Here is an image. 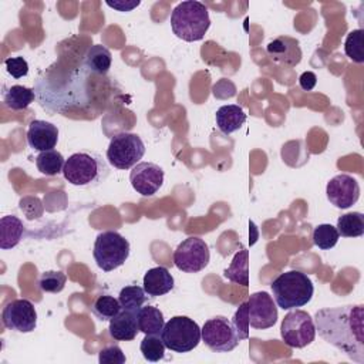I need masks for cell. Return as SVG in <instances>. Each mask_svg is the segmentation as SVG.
<instances>
[{
    "instance_id": "44dd1931",
    "label": "cell",
    "mask_w": 364,
    "mask_h": 364,
    "mask_svg": "<svg viewBox=\"0 0 364 364\" xmlns=\"http://www.w3.org/2000/svg\"><path fill=\"white\" fill-rule=\"evenodd\" d=\"M23 233L24 225L17 216L7 215L0 219V247L3 250L17 246L23 237Z\"/></svg>"
},
{
    "instance_id": "277c9868",
    "label": "cell",
    "mask_w": 364,
    "mask_h": 364,
    "mask_svg": "<svg viewBox=\"0 0 364 364\" xmlns=\"http://www.w3.org/2000/svg\"><path fill=\"white\" fill-rule=\"evenodd\" d=\"M276 304L283 310H291L307 304L314 293L311 279L300 270H289L279 274L270 284Z\"/></svg>"
},
{
    "instance_id": "9a60e30c",
    "label": "cell",
    "mask_w": 364,
    "mask_h": 364,
    "mask_svg": "<svg viewBox=\"0 0 364 364\" xmlns=\"http://www.w3.org/2000/svg\"><path fill=\"white\" fill-rule=\"evenodd\" d=\"M27 142L30 148L40 152L53 149L58 142L57 125L44 119H33L28 124Z\"/></svg>"
},
{
    "instance_id": "83f0119b",
    "label": "cell",
    "mask_w": 364,
    "mask_h": 364,
    "mask_svg": "<svg viewBox=\"0 0 364 364\" xmlns=\"http://www.w3.org/2000/svg\"><path fill=\"white\" fill-rule=\"evenodd\" d=\"M119 310H121L119 300L112 296H108V294L98 296L91 307V311L101 321H107V320L109 321L114 316H117L119 313Z\"/></svg>"
},
{
    "instance_id": "6da1fadb",
    "label": "cell",
    "mask_w": 364,
    "mask_h": 364,
    "mask_svg": "<svg viewBox=\"0 0 364 364\" xmlns=\"http://www.w3.org/2000/svg\"><path fill=\"white\" fill-rule=\"evenodd\" d=\"M318 336L357 364H364V306L320 309L314 314Z\"/></svg>"
},
{
    "instance_id": "cb8c5ba5",
    "label": "cell",
    "mask_w": 364,
    "mask_h": 364,
    "mask_svg": "<svg viewBox=\"0 0 364 364\" xmlns=\"http://www.w3.org/2000/svg\"><path fill=\"white\" fill-rule=\"evenodd\" d=\"M223 276L237 284H242L245 287L249 286V252L247 249H242L239 250L230 266L228 269H225Z\"/></svg>"
},
{
    "instance_id": "4fadbf2b",
    "label": "cell",
    "mask_w": 364,
    "mask_h": 364,
    "mask_svg": "<svg viewBox=\"0 0 364 364\" xmlns=\"http://www.w3.org/2000/svg\"><path fill=\"white\" fill-rule=\"evenodd\" d=\"M326 195L331 205L338 209H348L360 198V185L355 178L340 173L331 178L326 186Z\"/></svg>"
},
{
    "instance_id": "ffe728a7",
    "label": "cell",
    "mask_w": 364,
    "mask_h": 364,
    "mask_svg": "<svg viewBox=\"0 0 364 364\" xmlns=\"http://www.w3.org/2000/svg\"><path fill=\"white\" fill-rule=\"evenodd\" d=\"M112 63L111 51L101 44H94L88 47L84 55V65L90 73L104 75L109 71Z\"/></svg>"
},
{
    "instance_id": "9c48e42d",
    "label": "cell",
    "mask_w": 364,
    "mask_h": 364,
    "mask_svg": "<svg viewBox=\"0 0 364 364\" xmlns=\"http://www.w3.org/2000/svg\"><path fill=\"white\" fill-rule=\"evenodd\" d=\"M209 259V246L198 236L186 237L173 252V264L185 273H198L203 270L208 266Z\"/></svg>"
},
{
    "instance_id": "8d00e7d4",
    "label": "cell",
    "mask_w": 364,
    "mask_h": 364,
    "mask_svg": "<svg viewBox=\"0 0 364 364\" xmlns=\"http://www.w3.org/2000/svg\"><path fill=\"white\" fill-rule=\"evenodd\" d=\"M299 84H300L301 90L311 91L316 87V84H317V75L313 71H304L299 77Z\"/></svg>"
},
{
    "instance_id": "1f68e13d",
    "label": "cell",
    "mask_w": 364,
    "mask_h": 364,
    "mask_svg": "<svg viewBox=\"0 0 364 364\" xmlns=\"http://www.w3.org/2000/svg\"><path fill=\"white\" fill-rule=\"evenodd\" d=\"M67 282L65 273L60 270L44 272L38 279V287L46 293H60Z\"/></svg>"
},
{
    "instance_id": "2e32d148",
    "label": "cell",
    "mask_w": 364,
    "mask_h": 364,
    "mask_svg": "<svg viewBox=\"0 0 364 364\" xmlns=\"http://www.w3.org/2000/svg\"><path fill=\"white\" fill-rule=\"evenodd\" d=\"M266 51L273 61L289 67H296L301 61L303 55L299 41L289 36H282L272 40L267 44Z\"/></svg>"
},
{
    "instance_id": "f546056e",
    "label": "cell",
    "mask_w": 364,
    "mask_h": 364,
    "mask_svg": "<svg viewBox=\"0 0 364 364\" xmlns=\"http://www.w3.org/2000/svg\"><path fill=\"white\" fill-rule=\"evenodd\" d=\"M338 237L340 235L337 229L330 223L317 225L313 230V243L321 250H330L334 247L338 242Z\"/></svg>"
},
{
    "instance_id": "30bf717a",
    "label": "cell",
    "mask_w": 364,
    "mask_h": 364,
    "mask_svg": "<svg viewBox=\"0 0 364 364\" xmlns=\"http://www.w3.org/2000/svg\"><path fill=\"white\" fill-rule=\"evenodd\" d=\"M200 336L202 341L215 353H229L240 341L232 321L223 316L206 320L200 328Z\"/></svg>"
},
{
    "instance_id": "7c38bea8",
    "label": "cell",
    "mask_w": 364,
    "mask_h": 364,
    "mask_svg": "<svg viewBox=\"0 0 364 364\" xmlns=\"http://www.w3.org/2000/svg\"><path fill=\"white\" fill-rule=\"evenodd\" d=\"M249 324L257 330H266L277 321V307L267 291H256L247 299Z\"/></svg>"
},
{
    "instance_id": "8fae6325",
    "label": "cell",
    "mask_w": 364,
    "mask_h": 364,
    "mask_svg": "<svg viewBox=\"0 0 364 364\" xmlns=\"http://www.w3.org/2000/svg\"><path fill=\"white\" fill-rule=\"evenodd\" d=\"M1 321L6 328L30 333L37 326V311L34 304L27 299H16L9 301L1 311Z\"/></svg>"
},
{
    "instance_id": "4dcf8cb0",
    "label": "cell",
    "mask_w": 364,
    "mask_h": 364,
    "mask_svg": "<svg viewBox=\"0 0 364 364\" xmlns=\"http://www.w3.org/2000/svg\"><path fill=\"white\" fill-rule=\"evenodd\" d=\"M344 53L354 63L361 64L364 61L363 54V30L357 28L347 34L344 41Z\"/></svg>"
},
{
    "instance_id": "e0dca14e",
    "label": "cell",
    "mask_w": 364,
    "mask_h": 364,
    "mask_svg": "<svg viewBox=\"0 0 364 364\" xmlns=\"http://www.w3.org/2000/svg\"><path fill=\"white\" fill-rule=\"evenodd\" d=\"M139 331L136 311L121 309L117 316L109 320L108 333L115 341H131Z\"/></svg>"
},
{
    "instance_id": "d4e9b609",
    "label": "cell",
    "mask_w": 364,
    "mask_h": 364,
    "mask_svg": "<svg viewBox=\"0 0 364 364\" xmlns=\"http://www.w3.org/2000/svg\"><path fill=\"white\" fill-rule=\"evenodd\" d=\"M343 237H360L364 235V215L361 212H348L337 219L336 226Z\"/></svg>"
},
{
    "instance_id": "8992f818",
    "label": "cell",
    "mask_w": 364,
    "mask_h": 364,
    "mask_svg": "<svg viewBox=\"0 0 364 364\" xmlns=\"http://www.w3.org/2000/svg\"><path fill=\"white\" fill-rule=\"evenodd\" d=\"M161 338L165 347L171 351L181 354L188 353L196 348L200 343V327L186 316H175L165 323L161 331Z\"/></svg>"
},
{
    "instance_id": "d6a6232c",
    "label": "cell",
    "mask_w": 364,
    "mask_h": 364,
    "mask_svg": "<svg viewBox=\"0 0 364 364\" xmlns=\"http://www.w3.org/2000/svg\"><path fill=\"white\" fill-rule=\"evenodd\" d=\"M232 324L236 330L237 338L239 340H246L249 338V310H247V301H243L237 310L233 314Z\"/></svg>"
},
{
    "instance_id": "7a4b0ae2",
    "label": "cell",
    "mask_w": 364,
    "mask_h": 364,
    "mask_svg": "<svg viewBox=\"0 0 364 364\" xmlns=\"http://www.w3.org/2000/svg\"><path fill=\"white\" fill-rule=\"evenodd\" d=\"M210 18L208 7L196 0L179 3L171 14V27L173 34L188 43L199 41L209 30Z\"/></svg>"
},
{
    "instance_id": "603a6c76",
    "label": "cell",
    "mask_w": 364,
    "mask_h": 364,
    "mask_svg": "<svg viewBox=\"0 0 364 364\" xmlns=\"http://www.w3.org/2000/svg\"><path fill=\"white\" fill-rule=\"evenodd\" d=\"M34 91L24 85L16 84L3 90V102L13 111L26 109L34 101Z\"/></svg>"
},
{
    "instance_id": "484cf974",
    "label": "cell",
    "mask_w": 364,
    "mask_h": 364,
    "mask_svg": "<svg viewBox=\"0 0 364 364\" xmlns=\"http://www.w3.org/2000/svg\"><path fill=\"white\" fill-rule=\"evenodd\" d=\"M64 164H65V159H64L63 154L55 149L43 151L36 156V166L43 175L54 176V175L63 172Z\"/></svg>"
},
{
    "instance_id": "5bb4252c",
    "label": "cell",
    "mask_w": 364,
    "mask_h": 364,
    "mask_svg": "<svg viewBox=\"0 0 364 364\" xmlns=\"http://www.w3.org/2000/svg\"><path fill=\"white\" fill-rule=\"evenodd\" d=\"M164 169L154 162H138L129 173L134 191L142 196L155 195L164 183Z\"/></svg>"
},
{
    "instance_id": "f1b7e54d",
    "label": "cell",
    "mask_w": 364,
    "mask_h": 364,
    "mask_svg": "<svg viewBox=\"0 0 364 364\" xmlns=\"http://www.w3.org/2000/svg\"><path fill=\"white\" fill-rule=\"evenodd\" d=\"M139 348L146 361L156 363L165 357L166 347L161 338V334H145Z\"/></svg>"
},
{
    "instance_id": "52a82bcc",
    "label": "cell",
    "mask_w": 364,
    "mask_h": 364,
    "mask_svg": "<svg viewBox=\"0 0 364 364\" xmlns=\"http://www.w3.org/2000/svg\"><path fill=\"white\" fill-rule=\"evenodd\" d=\"M145 154V144L138 134L119 132L107 148V159L117 169L134 168Z\"/></svg>"
},
{
    "instance_id": "4316f807",
    "label": "cell",
    "mask_w": 364,
    "mask_h": 364,
    "mask_svg": "<svg viewBox=\"0 0 364 364\" xmlns=\"http://www.w3.org/2000/svg\"><path fill=\"white\" fill-rule=\"evenodd\" d=\"M118 300H119L121 309L138 313V310L148 300V294L144 290V287L132 284V286H125L121 289Z\"/></svg>"
},
{
    "instance_id": "3957f363",
    "label": "cell",
    "mask_w": 364,
    "mask_h": 364,
    "mask_svg": "<svg viewBox=\"0 0 364 364\" xmlns=\"http://www.w3.org/2000/svg\"><path fill=\"white\" fill-rule=\"evenodd\" d=\"M109 169L102 156L92 151H80L65 159L63 175L74 186H97L105 181Z\"/></svg>"
},
{
    "instance_id": "ac0fdd59",
    "label": "cell",
    "mask_w": 364,
    "mask_h": 364,
    "mask_svg": "<svg viewBox=\"0 0 364 364\" xmlns=\"http://www.w3.org/2000/svg\"><path fill=\"white\" fill-rule=\"evenodd\" d=\"M142 284L149 297L164 296L173 289V276L166 267L156 266L144 274Z\"/></svg>"
},
{
    "instance_id": "e575fe53",
    "label": "cell",
    "mask_w": 364,
    "mask_h": 364,
    "mask_svg": "<svg viewBox=\"0 0 364 364\" xmlns=\"http://www.w3.org/2000/svg\"><path fill=\"white\" fill-rule=\"evenodd\" d=\"M4 65H6V71L14 78L26 77L28 73V63L24 57H20V55L6 58Z\"/></svg>"
},
{
    "instance_id": "d6986e66",
    "label": "cell",
    "mask_w": 364,
    "mask_h": 364,
    "mask_svg": "<svg viewBox=\"0 0 364 364\" xmlns=\"http://www.w3.org/2000/svg\"><path fill=\"white\" fill-rule=\"evenodd\" d=\"M216 125L225 135H229L237 129L242 128V125L246 122V114L242 107L236 104L222 105L216 111Z\"/></svg>"
},
{
    "instance_id": "5b68a950",
    "label": "cell",
    "mask_w": 364,
    "mask_h": 364,
    "mask_svg": "<svg viewBox=\"0 0 364 364\" xmlns=\"http://www.w3.org/2000/svg\"><path fill=\"white\" fill-rule=\"evenodd\" d=\"M92 256L101 270L112 272L127 262L129 242L115 230L101 232L95 239Z\"/></svg>"
},
{
    "instance_id": "ba28073f",
    "label": "cell",
    "mask_w": 364,
    "mask_h": 364,
    "mask_svg": "<svg viewBox=\"0 0 364 364\" xmlns=\"http://www.w3.org/2000/svg\"><path fill=\"white\" fill-rule=\"evenodd\" d=\"M280 336L286 346L303 348L314 341L316 326L313 317L304 310L289 311L280 326Z\"/></svg>"
},
{
    "instance_id": "d590c367",
    "label": "cell",
    "mask_w": 364,
    "mask_h": 364,
    "mask_svg": "<svg viewBox=\"0 0 364 364\" xmlns=\"http://www.w3.org/2000/svg\"><path fill=\"white\" fill-rule=\"evenodd\" d=\"M107 6L118 10V11H131L141 4L139 0H118V1H105Z\"/></svg>"
},
{
    "instance_id": "7402d4cb",
    "label": "cell",
    "mask_w": 364,
    "mask_h": 364,
    "mask_svg": "<svg viewBox=\"0 0 364 364\" xmlns=\"http://www.w3.org/2000/svg\"><path fill=\"white\" fill-rule=\"evenodd\" d=\"M136 317H138L139 331H142L144 334H161L165 326L164 314L155 306H149V304L142 306L138 310Z\"/></svg>"
},
{
    "instance_id": "836d02e7",
    "label": "cell",
    "mask_w": 364,
    "mask_h": 364,
    "mask_svg": "<svg viewBox=\"0 0 364 364\" xmlns=\"http://www.w3.org/2000/svg\"><path fill=\"white\" fill-rule=\"evenodd\" d=\"M98 361L101 364H124L127 361L125 354L122 353L121 347L117 344L107 346L100 350Z\"/></svg>"
}]
</instances>
